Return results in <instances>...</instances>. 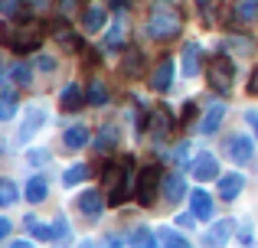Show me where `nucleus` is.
I'll return each mask as SVG.
<instances>
[{"label":"nucleus","instance_id":"1","mask_svg":"<svg viewBox=\"0 0 258 248\" xmlns=\"http://www.w3.org/2000/svg\"><path fill=\"white\" fill-rule=\"evenodd\" d=\"M180 30H183L180 7H176L173 0H157V4L151 7V17H147V33H151V39L167 43V39H173Z\"/></svg>","mask_w":258,"mask_h":248},{"label":"nucleus","instance_id":"2","mask_svg":"<svg viewBox=\"0 0 258 248\" xmlns=\"http://www.w3.org/2000/svg\"><path fill=\"white\" fill-rule=\"evenodd\" d=\"M0 43H7L10 49H17V52L39 49V43H43V26H39L36 20H23V23H17L13 33H7L4 26H0Z\"/></svg>","mask_w":258,"mask_h":248},{"label":"nucleus","instance_id":"3","mask_svg":"<svg viewBox=\"0 0 258 248\" xmlns=\"http://www.w3.org/2000/svg\"><path fill=\"white\" fill-rule=\"evenodd\" d=\"M105 186H108V206H121L131 193V167L118 163V167H108L105 170Z\"/></svg>","mask_w":258,"mask_h":248},{"label":"nucleus","instance_id":"4","mask_svg":"<svg viewBox=\"0 0 258 248\" xmlns=\"http://www.w3.org/2000/svg\"><path fill=\"white\" fill-rule=\"evenodd\" d=\"M232 75H235V69H232V59L229 56H216L213 62H209V89L213 92H219V95H229L232 92Z\"/></svg>","mask_w":258,"mask_h":248},{"label":"nucleus","instance_id":"5","mask_svg":"<svg viewBox=\"0 0 258 248\" xmlns=\"http://www.w3.org/2000/svg\"><path fill=\"white\" fill-rule=\"evenodd\" d=\"M157 186H160V167H144L141 177H138V203L141 206H154Z\"/></svg>","mask_w":258,"mask_h":248},{"label":"nucleus","instance_id":"6","mask_svg":"<svg viewBox=\"0 0 258 248\" xmlns=\"http://www.w3.org/2000/svg\"><path fill=\"white\" fill-rule=\"evenodd\" d=\"M76 206H79V212H82L85 219H92V222H95V219L101 216V209H105V199H101V193L85 190L82 196H79V203H76Z\"/></svg>","mask_w":258,"mask_h":248},{"label":"nucleus","instance_id":"7","mask_svg":"<svg viewBox=\"0 0 258 248\" xmlns=\"http://www.w3.org/2000/svg\"><path fill=\"white\" fill-rule=\"evenodd\" d=\"M226 150L235 163H248V160H252V140H248L245 134H235V137L226 140Z\"/></svg>","mask_w":258,"mask_h":248},{"label":"nucleus","instance_id":"8","mask_svg":"<svg viewBox=\"0 0 258 248\" xmlns=\"http://www.w3.org/2000/svg\"><path fill=\"white\" fill-rule=\"evenodd\" d=\"M189 170H193L196 180H213V177H219V160H216L213 153H200Z\"/></svg>","mask_w":258,"mask_h":248},{"label":"nucleus","instance_id":"9","mask_svg":"<svg viewBox=\"0 0 258 248\" xmlns=\"http://www.w3.org/2000/svg\"><path fill=\"white\" fill-rule=\"evenodd\" d=\"M173 85V62L170 59H160V65L151 72V89L154 92H167Z\"/></svg>","mask_w":258,"mask_h":248},{"label":"nucleus","instance_id":"10","mask_svg":"<svg viewBox=\"0 0 258 248\" xmlns=\"http://www.w3.org/2000/svg\"><path fill=\"white\" fill-rule=\"evenodd\" d=\"M121 75H127V78H141L144 75V56H141L138 49L124 52V59H121Z\"/></svg>","mask_w":258,"mask_h":248},{"label":"nucleus","instance_id":"11","mask_svg":"<svg viewBox=\"0 0 258 248\" xmlns=\"http://www.w3.org/2000/svg\"><path fill=\"white\" fill-rule=\"evenodd\" d=\"M242 186H245V180H242L239 173H226V177H219V196L222 199H235L242 193Z\"/></svg>","mask_w":258,"mask_h":248},{"label":"nucleus","instance_id":"12","mask_svg":"<svg viewBox=\"0 0 258 248\" xmlns=\"http://www.w3.org/2000/svg\"><path fill=\"white\" fill-rule=\"evenodd\" d=\"M226 49L232 52V56L245 59V56H252V52L258 49V43H255V39H248V36H229L226 39Z\"/></svg>","mask_w":258,"mask_h":248},{"label":"nucleus","instance_id":"13","mask_svg":"<svg viewBox=\"0 0 258 248\" xmlns=\"http://www.w3.org/2000/svg\"><path fill=\"white\" fill-rule=\"evenodd\" d=\"M189 206H193L196 219H209L213 216V199H209V193H203V190L189 193Z\"/></svg>","mask_w":258,"mask_h":248},{"label":"nucleus","instance_id":"14","mask_svg":"<svg viewBox=\"0 0 258 248\" xmlns=\"http://www.w3.org/2000/svg\"><path fill=\"white\" fill-rule=\"evenodd\" d=\"M118 140H121V131H118V127H114V124H101L98 137H95V147L105 153V150H111V147H118Z\"/></svg>","mask_w":258,"mask_h":248},{"label":"nucleus","instance_id":"15","mask_svg":"<svg viewBox=\"0 0 258 248\" xmlns=\"http://www.w3.org/2000/svg\"><path fill=\"white\" fill-rule=\"evenodd\" d=\"M26 232L36 235L39 242H56V229H52V225H43L36 216H26Z\"/></svg>","mask_w":258,"mask_h":248},{"label":"nucleus","instance_id":"16","mask_svg":"<svg viewBox=\"0 0 258 248\" xmlns=\"http://www.w3.org/2000/svg\"><path fill=\"white\" fill-rule=\"evenodd\" d=\"M183 193H186V180H183L180 173H173V177H167V180H164V196L170 199V203H180Z\"/></svg>","mask_w":258,"mask_h":248},{"label":"nucleus","instance_id":"17","mask_svg":"<svg viewBox=\"0 0 258 248\" xmlns=\"http://www.w3.org/2000/svg\"><path fill=\"white\" fill-rule=\"evenodd\" d=\"M183 72H186V78L200 75V46L196 43H186V49H183Z\"/></svg>","mask_w":258,"mask_h":248},{"label":"nucleus","instance_id":"18","mask_svg":"<svg viewBox=\"0 0 258 248\" xmlns=\"http://www.w3.org/2000/svg\"><path fill=\"white\" fill-rule=\"evenodd\" d=\"M232 229H235L232 219H222V222H216L213 229H209V235H206V245H222L229 235H232Z\"/></svg>","mask_w":258,"mask_h":248},{"label":"nucleus","instance_id":"19","mask_svg":"<svg viewBox=\"0 0 258 248\" xmlns=\"http://www.w3.org/2000/svg\"><path fill=\"white\" fill-rule=\"evenodd\" d=\"M88 127L85 124H72V127H66V147H72V150H79V147H85L88 144Z\"/></svg>","mask_w":258,"mask_h":248},{"label":"nucleus","instance_id":"20","mask_svg":"<svg viewBox=\"0 0 258 248\" xmlns=\"http://www.w3.org/2000/svg\"><path fill=\"white\" fill-rule=\"evenodd\" d=\"M43 121H46V108H39V105H36V108H33L30 115H26V121H23V131H20V140H26L30 134H36Z\"/></svg>","mask_w":258,"mask_h":248},{"label":"nucleus","instance_id":"21","mask_svg":"<svg viewBox=\"0 0 258 248\" xmlns=\"http://www.w3.org/2000/svg\"><path fill=\"white\" fill-rule=\"evenodd\" d=\"M105 17H108V13L101 10V7H88V10H85V17H82L85 33H98L101 26H105Z\"/></svg>","mask_w":258,"mask_h":248},{"label":"nucleus","instance_id":"22","mask_svg":"<svg viewBox=\"0 0 258 248\" xmlns=\"http://www.w3.org/2000/svg\"><path fill=\"white\" fill-rule=\"evenodd\" d=\"M46 190H49V186H46L43 177H30V183H26V199H30V203H43Z\"/></svg>","mask_w":258,"mask_h":248},{"label":"nucleus","instance_id":"23","mask_svg":"<svg viewBox=\"0 0 258 248\" xmlns=\"http://www.w3.org/2000/svg\"><path fill=\"white\" fill-rule=\"evenodd\" d=\"M222 115H226V108L222 105H213V108L206 111V118H203V124H200V131H206V134H213L216 127L222 124Z\"/></svg>","mask_w":258,"mask_h":248},{"label":"nucleus","instance_id":"24","mask_svg":"<svg viewBox=\"0 0 258 248\" xmlns=\"http://www.w3.org/2000/svg\"><path fill=\"white\" fill-rule=\"evenodd\" d=\"M255 17H258V0H242L235 7V23H252Z\"/></svg>","mask_w":258,"mask_h":248},{"label":"nucleus","instance_id":"25","mask_svg":"<svg viewBox=\"0 0 258 248\" xmlns=\"http://www.w3.org/2000/svg\"><path fill=\"white\" fill-rule=\"evenodd\" d=\"M85 102H88V105H105V102H108V89H105V85L98 82V78H92V82H88Z\"/></svg>","mask_w":258,"mask_h":248},{"label":"nucleus","instance_id":"26","mask_svg":"<svg viewBox=\"0 0 258 248\" xmlns=\"http://www.w3.org/2000/svg\"><path fill=\"white\" fill-rule=\"evenodd\" d=\"M79 105H82V89H79V85H66V89H62V108L76 111Z\"/></svg>","mask_w":258,"mask_h":248},{"label":"nucleus","instance_id":"27","mask_svg":"<svg viewBox=\"0 0 258 248\" xmlns=\"http://www.w3.org/2000/svg\"><path fill=\"white\" fill-rule=\"evenodd\" d=\"M157 245H170V248H186V238L176 229H160L157 232Z\"/></svg>","mask_w":258,"mask_h":248},{"label":"nucleus","instance_id":"28","mask_svg":"<svg viewBox=\"0 0 258 248\" xmlns=\"http://www.w3.org/2000/svg\"><path fill=\"white\" fill-rule=\"evenodd\" d=\"M85 177H88V167H85V163H76V167H69V170L62 173V183H66V186H79Z\"/></svg>","mask_w":258,"mask_h":248},{"label":"nucleus","instance_id":"29","mask_svg":"<svg viewBox=\"0 0 258 248\" xmlns=\"http://www.w3.org/2000/svg\"><path fill=\"white\" fill-rule=\"evenodd\" d=\"M13 115H17V95L7 92V95H0V121H10Z\"/></svg>","mask_w":258,"mask_h":248},{"label":"nucleus","instance_id":"30","mask_svg":"<svg viewBox=\"0 0 258 248\" xmlns=\"http://www.w3.org/2000/svg\"><path fill=\"white\" fill-rule=\"evenodd\" d=\"M10 75H13V82H17V85H30L33 82V72H30V65H26V62H17L10 69Z\"/></svg>","mask_w":258,"mask_h":248},{"label":"nucleus","instance_id":"31","mask_svg":"<svg viewBox=\"0 0 258 248\" xmlns=\"http://www.w3.org/2000/svg\"><path fill=\"white\" fill-rule=\"evenodd\" d=\"M17 203V186L10 180H0V206H13Z\"/></svg>","mask_w":258,"mask_h":248},{"label":"nucleus","instance_id":"32","mask_svg":"<svg viewBox=\"0 0 258 248\" xmlns=\"http://www.w3.org/2000/svg\"><path fill=\"white\" fill-rule=\"evenodd\" d=\"M131 242L134 245H157V235H154L151 229H144V225H141V229L131 232Z\"/></svg>","mask_w":258,"mask_h":248},{"label":"nucleus","instance_id":"33","mask_svg":"<svg viewBox=\"0 0 258 248\" xmlns=\"http://www.w3.org/2000/svg\"><path fill=\"white\" fill-rule=\"evenodd\" d=\"M144 127H151V131H160V134H164L167 127H170V118H167V111H154L151 121H147Z\"/></svg>","mask_w":258,"mask_h":248},{"label":"nucleus","instance_id":"34","mask_svg":"<svg viewBox=\"0 0 258 248\" xmlns=\"http://www.w3.org/2000/svg\"><path fill=\"white\" fill-rule=\"evenodd\" d=\"M121 39H124V30H121V23H114L105 39V49H121Z\"/></svg>","mask_w":258,"mask_h":248},{"label":"nucleus","instance_id":"35","mask_svg":"<svg viewBox=\"0 0 258 248\" xmlns=\"http://www.w3.org/2000/svg\"><path fill=\"white\" fill-rule=\"evenodd\" d=\"M186 157H189V144L183 140V144H176V150H173V160L183 167V163H186Z\"/></svg>","mask_w":258,"mask_h":248},{"label":"nucleus","instance_id":"36","mask_svg":"<svg viewBox=\"0 0 258 248\" xmlns=\"http://www.w3.org/2000/svg\"><path fill=\"white\" fill-rule=\"evenodd\" d=\"M36 69H43V72H56V59H52V56H36Z\"/></svg>","mask_w":258,"mask_h":248},{"label":"nucleus","instance_id":"37","mask_svg":"<svg viewBox=\"0 0 258 248\" xmlns=\"http://www.w3.org/2000/svg\"><path fill=\"white\" fill-rule=\"evenodd\" d=\"M30 4V10H36V13H46L52 7V0H26Z\"/></svg>","mask_w":258,"mask_h":248},{"label":"nucleus","instance_id":"38","mask_svg":"<svg viewBox=\"0 0 258 248\" xmlns=\"http://www.w3.org/2000/svg\"><path fill=\"white\" fill-rule=\"evenodd\" d=\"M52 229H56V238H66V232H69V225H66V219L59 216L56 222H52Z\"/></svg>","mask_w":258,"mask_h":248},{"label":"nucleus","instance_id":"39","mask_svg":"<svg viewBox=\"0 0 258 248\" xmlns=\"http://www.w3.org/2000/svg\"><path fill=\"white\" fill-rule=\"evenodd\" d=\"M30 160H33V163H46L49 153H46V150H30Z\"/></svg>","mask_w":258,"mask_h":248},{"label":"nucleus","instance_id":"40","mask_svg":"<svg viewBox=\"0 0 258 248\" xmlns=\"http://www.w3.org/2000/svg\"><path fill=\"white\" fill-rule=\"evenodd\" d=\"M76 7H79V0H59V10L62 13H72Z\"/></svg>","mask_w":258,"mask_h":248},{"label":"nucleus","instance_id":"41","mask_svg":"<svg viewBox=\"0 0 258 248\" xmlns=\"http://www.w3.org/2000/svg\"><path fill=\"white\" fill-rule=\"evenodd\" d=\"M245 121L252 124V127H255V134H258V111H248V115H245Z\"/></svg>","mask_w":258,"mask_h":248},{"label":"nucleus","instance_id":"42","mask_svg":"<svg viewBox=\"0 0 258 248\" xmlns=\"http://www.w3.org/2000/svg\"><path fill=\"white\" fill-rule=\"evenodd\" d=\"M193 219H196V212H193V216H186V212H183V216H180V225H186V229H189V225H193Z\"/></svg>","mask_w":258,"mask_h":248},{"label":"nucleus","instance_id":"43","mask_svg":"<svg viewBox=\"0 0 258 248\" xmlns=\"http://www.w3.org/2000/svg\"><path fill=\"white\" fill-rule=\"evenodd\" d=\"M7 232H10V222H7V219H0V238H7Z\"/></svg>","mask_w":258,"mask_h":248},{"label":"nucleus","instance_id":"44","mask_svg":"<svg viewBox=\"0 0 258 248\" xmlns=\"http://www.w3.org/2000/svg\"><path fill=\"white\" fill-rule=\"evenodd\" d=\"M248 92H255V95H258V69H255V75H252V82H248Z\"/></svg>","mask_w":258,"mask_h":248},{"label":"nucleus","instance_id":"45","mask_svg":"<svg viewBox=\"0 0 258 248\" xmlns=\"http://www.w3.org/2000/svg\"><path fill=\"white\" fill-rule=\"evenodd\" d=\"M7 4H10V0H0V10H4V7H7Z\"/></svg>","mask_w":258,"mask_h":248},{"label":"nucleus","instance_id":"46","mask_svg":"<svg viewBox=\"0 0 258 248\" xmlns=\"http://www.w3.org/2000/svg\"><path fill=\"white\" fill-rule=\"evenodd\" d=\"M0 82H4V65H0Z\"/></svg>","mask_w":258,"mask_h":248}]
</instances>
